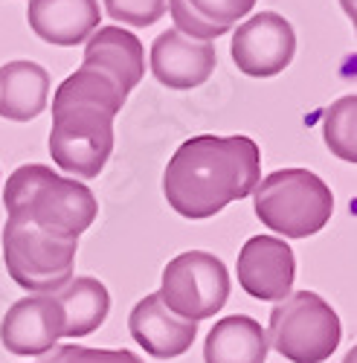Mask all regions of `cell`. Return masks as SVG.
I'll use <instances>...</instances> for the list:
<instances>
[{
  "instance_id": "obj_1",
  "label": "cell",
  "mask_w": 357,
  "mask_h": 363,
  "mask_svg": "<svg viewBox=\"0 0 357 363\" xmlns=\"http://www.w3.org/2000/svg\"><path fill=\"white\" fill-rule=\"evenodd\" d=\"M259 180L261 151L256 140L200 134L174 151L163 174V192L174 213L200 221L253 195Z\"/></svg>"
},
{
  "instance_id": "obj_2",
  "label": "cell",
  "mask_w": 357,
  "mask_h": 363,
  "mask_svg": "<svg viewBox=\"0 0 357 363\" xmlns=\"http://www.w3.org/2000/svg\"><path fill=\"white\" fill-rule=\"evenodd\" d=\"M128 94L96 70H76L52 96L50 155L58 169L76 177H96L113 151V116Z\"/></svg>"
},
{
  "instance_id": "obj_3",
  "label": "cell",
  "mask_w": 357,
  "mask_h": 363,
  "mask_svg": "<svg viewBox=\"0 0 357 363\" xmlns=\"http://www.w3.org/2000/svg\"><path fill=\"white\" fill-rule=\"evenodd\" d=\"M9 221H23L50 235L76 238L99 216L96 195L84 184L55 174L47 166H21L4 189Z\"/></svg>"
},
{
  "instance_id": "obj_4",
  "label": "cell",
  "mask_w": 357,
  "mask_h": 363,
  "mask_svg": "<svg viewBox=\"0 0 357 363\" xmlns=\"http://www.w3.org/2000/svg\"><path fill=\"white\" fill-rule=\"evenodd\" d=\"M259 221L285 238H308L332 218L334 195L308 169H282L253 189Z\"/></svg>"
},
{
  "instance_id": "obj_5",
  "label": "cell",
  "mask_w": 357,
  "mask_h": 363,
  "mask_svg": "<svg viewBox=\"0 0 357 363\" xmlns=\"http://www.w3.org/2000/svg\"><path fill=\"white\" fill-rule=\"evenodd\" d=\"M267 346L293 363H322L340 346V317L314 291H296L271 311Z\"/></svg>"
},
{
  "instance_id": "obj_6",
  "label": "cell",
  "mask_w": 357,
  "mask_h": 363,
  "mask_svg": "<svg viewBox=\"0 0 357 363\" xmlns=\"http://www.w3.org/2000/svg\"><path fill=\"white\" fill-rule=\"evenodd\" d=\"M76 238L50 235L23 221H9L4 227V259L9 277L35 294H55L73 279Z\"/></svg>"
},
{
  "instance_id": "obj_7",
  "label": "cell",
  "mask_w": 357,
  "mask_h": 363,
  "mask_svg": "<svg viewBox=\"0 0 357 363\" xmlns=\"http://www.w3.org/2000/svg\"><path fill=\"white\" fill-rule=\"evenodd\" d=\"M163 306L189 323L210 320L227 306L230 274L227 264L203 250L174 256L163 270V288L157 294Z\"/></svg>"
},
{
  "instance_id": "obj_8",
  "label": "cell",
  "mask_w": 357,
  "mask_h": 363,
  "mask_svg": "<svg viewBox=\"0 0 357 363\" xmlns=\"http://www.w3.org/2000/svg\"><path fill=\"white\" fill-rule=\"evenodd\" d=\"M296 52V33L290 21L276 12H259L244 21L232 35V62L244 76H276Z\"/></svg>"
},
{
  "instance_id": "obj_9",
  "label": "cell",
  "mask_w": 357,
  "mask_h": 363,
  "mask_svg": "<svg viewBox=\"0 0 357 363\" xmlns=\"http://www.w3.org/2000/svg\"><path fill=\"white\" fill-rule=\"evenodd\" d=\"M296 279L293 250L276 235H253L238 253V285L256 299L282 302Z\"/></svg>"
},
{
  "instance_id": "obj_10",
  "label": "cell",
  "mask_w": 357,
  "mask_h": 363,
  "mask_svg": "<svg viewBox=\"0 0 357 363\" xmlns=\"http://www.w3.org/2000/svg\"><path fill=\"white\" fill-rule=\"evenodd\" d=\"M62 308L52 296L18 299L0 323V340L12 354H47L62 340Z\"/></svg>"
},
{
  "instance_id": "obj_11",
  "label": "cell",
  "mask_w": 357,
  "mask_h": 363,
  "mask_svg": "<svg viewBox=\"0 0 357 363\" xmlns=\"http://www.w3.org/2000/svg\"><path fill=\"white\" fill-rule=\"evenodd\" d=\"M215 44L195 41L177 29H166L152 47V73L171 90H192L215 70Z\"/></svg>"
},
{
  "instance_id": "obj_12",
  "label": "cell",
  "mask_w": 357,
  "mask_h": 363,
  "mask_svg": "<svg viewBox=\"0 0 357 363\" xmlns=\"http://www.w3.org/2000/svg\"><path fill=\"white\" fill-rule=\"evenodd\" d=\"M87 70H96L108 76L131 94L145 76V52L137 35H131L123 26H102L84 44V65Z\"/></svg>"
},
{
  "instance_id": "obj_13",
  "label": "cell",
  "mask_w": 357,
  "mask_h": 363,
  "mask_svg": "<svg viewBox=\"0 0 357 363\" xmlns=\"http://www.w3.org/2000/svg\"><path fill=\"white\" fill-rule=\"evenodd\" d=\"M128 325H131L134 340L148 354H154L160 360L189 352V346L198 337V323H189L183 317L171 314L157 294H148L145 299L137 302Z\"/></svg>"
},
{
  "instance_id": "obj_14",
  "label": "cell",
  "mask_w": 357,
  "mask_h": 363,
  "mask_svg": "<svg viewBox=\"0 0 357 363\" xmlns=\"http://www.w3.org/2000/svg\"><path fill=\"white\" fill-rule=\"evenodd\" d=\"M102 21L96 0H29L33 33L58 47L84 44Z\"/></svg>"
},
{
  "instance_id": "obj_15",
  "label": "cell",
  "mask_w": 357,
  "mask_h": 363,
  "mask_svg": "<svg viewBox=\"0 0 357 363\" xmlns=\"http://www.w3.org/2000/svg\"><path fill=\"white\" fill-rule=\"evenodd\" d=\"M50 99V73L35 62H9L0 67V116L29 123L44 113Z\"/></svg>"
},
{
  "instance_id": "obj_16",
  "label": "cell",
  "mask_w": 357,
  "mask_h": 363,
  "mask_svg": "<svg viewBox=\"0 0 357 363\" xmlns=\"http://www.w3.org/2000/svg\"><path fill=\"white\" fill-rule=\"evenodd\" d=\"M256 0H169L174 29L195 41H215L227 35L235 21L250 15Z\"/></svg>"
},
{
  "instance_id": "obj_17",
  "label": "cell",
  "mask_w": 357,
  "mask_h": 363,
  "mask_svg": "<svg viewBox=\"0 0 357 363\" xmlns=\"http://www.w3.org/2000/svg\"><path fill=\"white\" fill-rule=\"evenodd\" d=\"M267 335L264 328L247 317L232 314L212 325L206 335L203 360L206 363H264L267 360Z\"/></svg>"
},
{
  "instance_id": "obj_18",
  "label": "cell",
  "mask_w": 357,
  "mask_h": 363,
  "mask_svg": "<svg viewBox=\"0 0 357 363\" xmlns=\"http://www.w3.org/2000/svg\"><path fill=\"white\" fill-rule=\"evenodd\" d=\"M52 299L58 302L62 308V317H64V325H62V337H84L96 331L108 311H110V296H108V288L94 279V277H79V279H70L64 288H58L52 294Z\"/></svg>"
},
{
  "instance_id": "obj_19",
  "label": "cell",
  "mask_w": 357,
  "mask_h": 363,
  "mask_svg": "<svg viewBox=\"0 0 357 363\" xmlns=\"http://www.w3.org/2000/svg\"><path fill=\"white\" fill-rule=\"evenodd\" d=\"M354 123H357V96H343L337 99L322 119V140L334 155L346 163L357 160V137H354Z\"/></svg>"
},
{
  "instance_id": "obj_20",
  "label": "cell",
  "mask_w": 357,
  "mask_h": 363,
  "mask_svg": "<svg viewBox=\"0 0 357 363\" xmlns=\"http://www.w3.org/2000/svg\"><path fill=\"white\" fill-rule=\"evenodd\" d=\"M108 15L119 23L131 26H152L154 21L163 18L166 0H105Z\"/></svg>"
},
{
  "instance_id": "obj_21",
  "label": "cell",
  "mask_w": 357,
  "mask_h": 363,
  "mask_svg": "<svg viewBox=\"0 0 357 363\" xmlns=\"http://www.w3.org/2000/svg\"><path fill=\"white\" fill-rule=\"evenodd\" d=\"M47 363H142L128 349H87V346H58Z\"/></svg>"
}]
</instances>
